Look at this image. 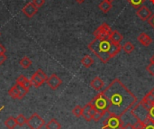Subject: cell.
<instances>
[{
    "instance_id": "obj_1",
    "label": "cell",
    "mask_w": 154,
    "mask_h": 129,
    "mask_svg": "<svg viewBox=\"0 0 154 129\" xmlns=\"http://www.w3.org/2000/svg\"><path fill=\"white\" fill-rule=\"evenodd\" d=\"M102 92L109 103L107 110L109 116L122 118L138 102L136 96L119 79H115Z\"/></svg>"
},
{
    "instance_id": "obj_2",
    "label": "cell",
    "mask_w": 154,
    "mask_h": 129,
    "mask_svg": "<svg viewBox=\"0 0 154 129\" xmlns=\"http://www.w3.org/2000/svg\"><path fill=\"white\" fill-rule=\"evenodd\" d=\"M88 48L103 63H107L110 59L116 57L122 50L120 44L112 42L109 39H97L95 38Z\"/></svg>"
},
{
    "instance_id": "obj_3",
    "label": "cell",
    "mask_w": 154,
    "mask_h": 129,
    "mask_svg": "<svg viewBox=\"0 0 154 129\" xmlns=\"http://www.w3.org/2000/svg\"><path fill=\"white\" fill-rule=\"evenodd\" d=\"M92 104L94 105L95 109L100 112H103L105 114L107 113L108 108H109V103L107 100V98L106 97V95L101 91L99 94H97L92 100H91Z\"/></svg>"
},
{
    "instance_id": "obj_4",
    "label": "cell",
    "mask_w": 154,
    "mask_h": 129,
    "mask_svg": "<svg viewBox=\"0 0 154 129\" xmlns=\"http://www.w3.org/2000/svg\"><path fill=\"white\" fill-rule=\"evenodd\" d=\"M124 122L120 117L117 116H110L104 122L102 129H123Z\"/></svg>"
},
{
    "instance_id": "obj_5",
    "label": "cell",
    "mask_w": 154,
    "mask_h": 129,
    "mask_svg": "<svg viewBox=\"0 0 154 129\" xmlns=\"http://www.w3.org/2000/svg\"><path fill=\"white\" fill-rule=\"evenodd\" d=\"M112 31L113 30L108 25V24L103 23L93 32V34L97 39H108Z\"/></svg>"
},
{
    "instance_id": "obj_6",
    "label": "cell",
    "mask_w": 154,
    "mask_h": 129,
    "mask_svg": "<svg viewBox=\"0 0 154 129\" xmlns=\"http://www.w3.org/2000/svg\"><path fill=\"white\" fill-rule=\"evenodd\" d=\"M48 77L45 74L44 71H42V70L38 69L31 77L30 80L32 82V85L35 88H40L44 82H46Z\"/></svg>"
},
{
    "instance_id": "obj_7",
    "label": "cell",
    "mask_w": 154,
    "mask_h": 129,
    "mask_svg": "<svg viewBox=\"0 0 154 129\" xmlns=\"http://www.w3.org/2000/svg\"><path fill=\"white\" fill-rule=\"evenodd\" d=\"M26 125L31 129H42L45 125V121L37 113H34L27 119Z\"/></svg>"
},
{
    "instance_id": "obj_8",
    "label": "cell",
    "mask_w": 154,
    "mask_h": 129,
    "mask_svg": "<svg viewBox=\"0 0 154 129\" xmlns=\"http://www.w3.org/2000/svg\"><path fill=\"white\" fill-rule=\"evenodd\" d=\"M96 109L94 107V105L92 104L91 101H89V103L86 104L83 107V111H82V117L84 118V119L88 122L93 120V116L96 112Z\"/></svg>"
},
{
    "instance_id": "obj_9",
    "label": "cell",
    "mask_w": 154,
    "mask_h": 129,
    "mask_svg": "<svg viewBox=\"0 0 154 129\" xmlns=\"http://www.w3.org/2000/svg\"><path fill=\"white\" fill-rule=\"evenodd\" d=\"M136 14H137V16H138V18H139L140 20L145 22V21H148V20L151 18V16L152 15V13L151 9H150L148 6H146V5H142L140 8L137 9Z\"/></svg>"
},
{
    "instance_id": "obj_10",
    "label": "cell",
    "mask_w": 154,
    "mask_h": 129,
    "mask_svg": "<svg viewBox=\"0 0 154 129\" xmlns=\"http://www.w3.org/2000/svg\"><path fill=\"white\" fill-rule=\"evenodd\" d=\"M38 9L39 8L35 5H33L32 2H30L23 7L22 12L27 18H32L38 13Z\"/></svg>"
},
{
    "instance_id": "obj_11",
    "label": "cell",
    "mask_w": 154,
    "mask_h": 129,
    "mask_svg": "<svg viewBox=\"0 0 154 129\" xmlns=\"http://www.w3.org/2000/svg\"><path fill=\"white\" fill-rule=\"evenodd\" d=\"M47 85L50 87L51 90H56L57 89L60 88V86L62 83V80H60V78L59 76H57L56 74H51L50 77H48L47 80H46Z\"/></svg>"
},
{
    "instance_id": "obj_12",
    "label": "cell",
    "mask_w": 154,
    "mask_h": 129,
    "mask_svg": "<svg viewBox=\"0 0 154 129\" xmlns=\"http://www.w3.org/2000/svg\"><path fill=\"white\" fill-rule=\"evenodd\" d=\"M140 105H142L143 106V108L148 112L149 110H150V109L152 108V107H153L154 106V97L153 95L151 93V91L150 92H148L143 98V99L140 101Z\"/></svg>"
},
{
    "instance_id": "obj_13",
    "label": "cell",
    "mask_w": 154,
    "mask_h": 129,
    "mask_svg": "<svg viewBox=\"0 0 154 129\" xmlns=\"http://www.w3.org/2000/svg\"><path fill=\"white\" fill-rule=\"evenodd\" d=\"M137 40H138V42H139L142 45H143V46H145V47H148V46H150V45L152 43V39L151 36H150L149 34H147L146 33H141L138 35Z\"/></svg>"
},
{
    "instance_id": "obj_14",
    "label": "cell",
    "mask_w": 154,
    "mask_h": 129,
    "mask_svg": "<svg viewBox=\"0 0 154 129\" xmlns=\"http://www.w3.org/2000/svg\"><path fill=\"white\" fill-rule=\"evenodd\" d=\"M90 87H91L93 90H97V91H100V90L105 87V83H104V81L102 80L101 78L96 77V78H94V79L91 80V82H90Z\"/></svg>"
},
{
    "instance_id": "obj_15",
    "label": "cell",
    "mask_w": 154,
    "mask_h": 129,
    "mask_svg": "<svg viewBox=\"0 0 154 129\" xmlns=\"http://www.w3.org/2000/svg\"><path fill=\"white\" fill-rule=\"evenodd\" d=\"M123 38H124V36H123L118 31L114 30V31H112V33H110L108 39H109L112 42H114V43H116V44H120V42L123 41Z\"/></svg>"
},
{
    "instance_id": "obj_16",
    "label": "cell",
    "mask_w": 154,
    "mask_h": 129,
    "mask_svg": "<svg viewBox=\"0 0 154 129\" xmlns=\"http://www.w3.org/2000/svg\"><path fill=\"white\" fill-rule=\"evenodd\" d=\"M16 83H17V84H20V85H22V86H23V87H25V88L28 89V90H30V88L32 86L31 80H28V79H27L25 76H23V75H20V76L16 79Z\"/></svg>"
},
{
    "instance_id": "obj_17",
    "label": "cell",
    "mask_w": 154,
    "mask_h": 129,
    "mask_svg": "<svg viewBox=\"0 0 154 129\" xmlns=\"http://www.w3.org/2000/svg\"><path fill=\"white\" fill-rule=\"evenodd\" d=\"M98 7H99V9L103 12V13H108L110 10H111V8L113 7V5H112V3H109V2H107L106 0H103L99 5H98Z\"/></svg>"
},
{
    "instance_id": "obj_18",
    "label": "cell",
    "mask_w": 154,
    "mask_h": 129,
    "mask_svg": "<svg viewBox=\"0 0 154 129\" xmlns=\"http://www.w3.org/2000/svg\"><path fill=\"white\" fill-rule=\"evenodd\" d=\"M81 64L85 67V68H90L93 64H94V60L91 56L89 55H85L81 61H80Z\"/></svg>"
},
{
    "instance_id": "obj_19",
    "label": "cell",
    "mask_w": 154,
    "mask_h": 129,
    "mask_svg": "<svg viewBox=\"0 0 154 129\" xmlns=\"http://www.w3.org/2000/svg\"><path fill=\"white\" fill-rule=\"evenodd\" d=\"M46 129H61V125L57 119L52 118L48 123H46Z\"/></svg>"
},
{
    "instance_id": "obj_20",
    "label": "cell",
    "mask_w": 154,
    "mask_h": 129,
    "mask_svg": "<svg viewBox=\"0 0 154 129\" xmlns=\"http://www.w3.org/2000/svg\"><path fill=\"white\" fill-rule=\"evenodd\" d=\"M122 49H123V51H124L125 53H126V54H131V53L134 51L135 46H134L131 42H126L123 45Z\"/></svg>"
},
{
    "instance_id": "obj_21",
    "label": "cell",
    "mask_w": 154,
    "mask_h": 129,
    "mask_svg": "<svg viewBox=\"0 0 154 129\" xmlns=\"http://www.w3.org/2000/svg\"><path fill=\"white\" fill-rule=\"evenodd\" d=\"M16 85V87H17V90H18V93H19V98H18V99L19 100H21V99H23L24 97H25V95L29 92V90L28 89H26L25 87H23V86H22V85H20V84H15Z\"/></svg>"
},
{
    "instance_id": "obj_22",
    "label": "cell",
    "mask_w": 154,
    "mask_h": 129,
    "mask_svg": "<svg viewBox=\"0 0 154 129\" xmlns=\"http://www.w3.org/2000/svg\"><path fill=\"white\" fill-rule=\"evenodd\" d=\"M4 124H5V126L8 129H14L16 126H17L16 119H15V118H14V117H9V118L5 121Z\"/></svg>"
},
{
    "instance_id": "obj_23",
    "label": "cell",
    "mask_w": 154,
    "mask_h": 129,
    "mask_svg": "<svg viewBox=\"0 0 154 129\" xmlns=\"http://www.w3.org/2000/svg\"><path fill=\"white\" fill-rule=\"evenodd\" d=\"M132 114L137 118V122L134 125V129H144L145 127V122L144 121H143V120H141L138 117H137V115L134 113V110H132Z\"/></svg>"
},
{
    "instance_id": "obj_24",
    "label": "cell",
    "mask_w": 154,
    "mask_h": 129,
    "mask_svg": "<svg viewBox=\"0 0 154 129\" xmlns=\"http://www.w3.org/2000/svg\"><path fill=\"white\" fill-rule=\"evenodd\" d=\"M19 64L21 65L22 68L23 69H28L31 65H32V61L28 58V57H23L19 61Z\"/></svg>"
},
{
    "instance_id": "obj_25",
    "label": "cell",
    "mask_w": 154,
    "mask_h": 129,
    "mask_svg": "<svg viewBox=\"0 0 154 129\" xmlns=\"http://www.w3.org/2000/svg\"><path fill=\"white\" fill-rule=\"evenodd\" d=\"M8 95L14 99H18L19 98V93H18V90H17V87L16 85H14L9 90H8Z\"/></svg>"
},
{
    "instance_id": "obj_26",
    "label": "cell",
    "mask_w": 154,
    "mask_h": 129,
    "mask_svg": "<svg viewBox=\"0 0 154 129\" xmlns=\"http://www.w3.org/2000/svg\"><path fill=\"white\" fill-rule=\"evenodd\" d=\"M146 0H127V2L135 9L140 8L142 5H143V4L145 3Z\"/></svg>"
},
{
    "instance_id": "obj_27",
    "label": "cell",
    "mask_w": 154,
    "mask_h": 129,
    "mask_svg": "<svg viewBox=\"0 0 154 129\" xmlns=\"http://www.w3.org/2000/svg\"><path fill=\"white\" fill-rule=\"evenodd\" d=\"M15 119H16L17 126H19V127H23V126L26 125V123H27V118H26L23 114L18 115V116L15 118Z\"/></svg>"
},
{
    "instance_id": "obj_28",
    "label": "cell",
    "mask_w": 154,
    "mask_h": 129,
    "mask_svg": "<svg viewBox=\"0 0 154 129\" xmlns=\"http://www.w3.org/2000/svg\"><path fill=\"white\" fill-rule=\"evenodd\" d=\"M82 111H83V108L79 105L76 106L73 109H72V114L76 117V118H80L82 116Z\"/></svg>"
},
{
    "instance_id": "obj_29",
    "label": "cell",
    "mask_w": 154,
    "mask_h": 129,
    "mask_svg": "<svg viewBox=\"0 0 154 129\" xmlns=\"http://www.w3.org/2000/svg\"><path fill=\"white\" fill-rule=\"evenodd\" d=\"M105 115H106L105 113L100 112V111H98V110H96V112H95V114H94V116H93V120H94L95 122H98V121H100V119H101Z\"/></svg>"
},
{
    "instance_id": "obj_30",
    "label": "cell",
    "mask_w": 154,
    "mask_h": 129,
    "mask_svg": "<svg viewBox=\"0 0 154 129\" xmlns=\"http://www.w3.org/2000/svg\"><path fill=\"white\" fill-rule=\"evenodd\" d=\"M144 122H145L144 129H154V121L146 118V121H144Z\"/></svg>"
},
{
    "instance_id": "obj_31",
    "label": "cell",
    "mask_w": 154,
    "mask_h": 129,
    "mask_svg": "<svg viewBox=\"0 0 154 129\" xmlns=\"http://www.w3.org/2000/svg\"><path fill=\"white\" fill-rule=\"evenodd\" d=\"M146 71L149 72L150 75H152V76H153L154 77V63H152V62H151L149 65H147Z\"/></svg>"
},
{
    "instance_id": "obj_32",
    "label": "cell",
    "mask_w": 154,
    "mask_h": 129,
    "mask_svg": "<svg viewBox=\"0 0 154 129\" xmlns=\"http://www.w3.org/2000/svg\"><path fill=\"white\" fill-rule=\"evenodd\" d=\"M33 5H35L38 8L42 7L45 4V0H32V1Z\"/></svg>"
},
{
    "instance_id": "obj_33",
    "label": "cell",
    "mask_w": 154,
    "mask_h": 129,
    "mask_svg": "<svg viewBox=\"0 0 154 129\" xmlns=\"http://www.w3.org/2000/svg\"><path fill=\"white\" fill-rule=\"evenodd\" d=\"M148 23H149V24L154 29V14L151 16V18L148 20Z\"/></svg>"
},
{
    "instance_id": "obj_34",
    "label": "cell",
    "mask_w": 154,
    "mask_h": 129,
    "mask_svg": "<svg viewBox=\"0 0 154 129\" xmlns=\"http://www.w3.org/2000/svg\"><path fill=\"white\" fill-rule=\"evenodd\" d=\"M5 52H6L5 48L2 44H0V55H5Z\"/></svg>"
},
{
    "instance_id": "obj_35",
    "label": "cell",
    "mask_w": 154,
    "mask_h": 129,
    "mask_svg": "<svg viewBox=\"0 0 154 129\" xmlns=\"http://www.w3.org/2000/svg\"><path fill=\"white\" fill-rule=\"evenodd\" d=\"M123 129H134V125L128 123V124H126V125H124Z\"/></svg>"
},
{
    "instance_id": "obj_36",
    "label": "cell",
    "mask_w": 154,
    "mask_h": 129,
    "mask_svg": "<svg viewBox=\"0 0 154 129\" xmlns=\"http://www.w3.org/2000/svg\"><path fill=\"white\" fill-rule=\"evenodd\" d=\"M7 57L5 55H0V65H2L5 61H6Z\"/></svg>"
},
{
    "instance_id": "obj_37",
    "label": "cell",
    "mask_w": 154,
    "mask_h": 129,
    "mask_svg": "<svg viewBox=\"0 0 154 129\" xmlns=\"http://www.w3.org/2000/svg\"><path fill=\"white\" fill-rule=\"evenodd\" d=\"M75 1L79 4H82L83 2H85V0H75Z\"/></svg>"
},
{
    "instance_id": "obj_38",
    "label": "cell",
    "mask_w": 154,
    "mask_h": 129,
    "mask_svg": "<svg viewBox=\"0 0 154 129\" xmlns=\"http://www.w3.org/2000/svg\"><path fill=\"white\" fill-rule=\"evenodd\" d=\"M150 61H151L152 63H154V54L152 56V58L150 59Z\"/></svg>"
},
{
    "instance_id": "obj_39",
    "label": "cell",
    "mask_w": 154,
    "mask_h": 129,
    "mask_svg": "<svg viewBox=\"0 0 154 129\" xmlns=\"http://www.w3.org/2000/svg\"><path fill=\"white\" fill-rule=\"evenodd\" d=\"M151 93H152V94L153 95V97H154V88H152V89L151 90Z\"/></svg>"
},
{
    "instance_id": "obj_40",
    "label": "cell",
    "mask_w": 154,
    "mask_h": 129,
    "mask_svg": "<svg viewBox=\"0 0 154 129\" xmlns=\"http://www.w3.org/2000/svg\"><path fill=\"white\" fill-rule=\"evenodd\" d=\"M106 1H107V2H109V3H113L115 0H106Z\"/></svg>"
},
{
    "instance_id": "obj_41",
    "label": "cell",
    "mask_w": 154,
    "mask_h": 129,
    "mask_svg": "<svg viewBox=\"0 0 154 129\" xmlns=\"http://www.w3.org/2000/svg\"><path fill=\"white\" fill-rule=\"evenodd\" d=\"M151 1V3L152 4V5H154V0H150Z\"/></svg>"
},
{
    "instance_id": "obj_42",
    "label": "cell",
    "mask_w": 154,
    "mask_h": 129,
    "mask_svg": "<svg viewBox=\"0 0 154 129\" xmlns=\"http://www.w3.org/2000/svg\"><path fill=\"white\" fill-rule=\"evenodd\" d=\"M0 35H1V33H0Z\"/></svg>"
}]
</instances>
